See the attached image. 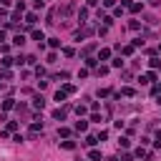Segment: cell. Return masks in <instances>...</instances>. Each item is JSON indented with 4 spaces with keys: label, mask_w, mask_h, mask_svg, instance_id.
<instances>
[{
    "label": "cell",
    "mask_w": 161,
    "mask_h": 161,
    "mask_svg": "<svg viewBox=\"0 0 161 161\" xmlns=\"http://www.w3.org/2000/svg\"><path fill=\"white\" fill-rule=\"evenodd\" d=\"M58 13H60V18H66V15H71V13H76V3H66Z\"/></svg>",
    "instance_id": "6da1fadb"
},
{
    "label": "cell",
    "mask_w": 161,
    "mask_h": 161,
    "mask_svg": "<svg viewBox=\"0 0 161 161\" xmlns=\"http://www.w3.org/2000/svg\"><path fill=\"white\" fill-rule=\"evenodd\" d=\"M91 33H93V28H83V30H76V40L81 43V40H83V38H88Z\"/></svg>",
    "instance_id": "7a4b0ae2"
},
{
    "label": "cell",
    "mask_w": 161,
    "mask_h": 161,
    "mask_svg": "<svg viewBox=\"0 0 161 161\" xmlns=\"http://www.w3.org/2000/svg\"><path fill=\"white\" fill-rule=\"evenodd\" d=\"M43 106H45V101H43V96H36V98H33V108H38V111H43Z\"/></svg>",
    "instance_id": "3957f363"
},
{
    "label": "cell",
    "mask_w": 161,
    "mask_h": 161,
    "mask_svg": "<svg viewBox=\"0 0 161 161\" xmlns=\"http://www.w3.org/2000/svg\"><path fill=\"white\" fill-rule=\"evenodd\" d=\"M40 131H43V123H33V126H30V138H33V136H38Z\"/></svg>",
    "instance_id": "277c9868"
},
{
    "label": "cell",
    "mask_w": 161,
    "mask_h": 161,
    "mask_svg": "<svg viewBox=\"0 0 161 161\" xmlns=\"http://www.w3.org/2000/svg\"><path fill=\"white\" fill-rule=\"evenodd\" d=\"M30 36H33V40H38V43H43V40H45V36H43V30H33Z\"/></svg>",
    "instance_id": "5b68a950"
},
{
    "label": "cell",
    "mask_w": 161,
    "mask_h": 161,
    "mask_svg": "<svg viewBox=\"0 0 161 161\" xmlns=\"http://www.w3.org/2000/svg\"><path fill=\"white\" fill-rule=\"evenodd\" d=\"M53 118H58V121H63V118H66V108H58V111H53Z\"/></svg>",
    "instance_id": "8992f818"
},
{
    "label": "cell",
    "mask_w": 161,
    "mask_h": 161,
    "mask_svg": "<svg viewBox=\"0 0 161 161\" xmlns=\"http://www.w3.org/2000/svg\"><path fill=\"white\" fill-rule=\"evenodd\" d=\"M98 144V136H86V141H83V146H93Z\"/></svg>",
    "instance_id": "52a82bcc"
},
{
    "label": "cell",
    "mask_w": 161,
    "mask_h": 161,
    "mask_svg": "<svg viewBox=\"0 0 161 161\" xmlns=\"http://www.w3.org/2000/svg\"><path fill=\"white\" fill-rule=\"evenodd\" d=\"M36 20H38V15H36V13H28V15H25V23H28V25H33Z\"/></svg>",
    "instance_id": "ba28073f"
},
{
    "label": "cell",
    "mask_w": 161,
    "mask_h": 161,
    "mask_svg": "<svg viewBox=\"0 0 161 161\" xmlns=\"http://www.w3.org/2000/svg\"><path fill=\"white\" fill-rule=\"evenodd\" d=\"M13 43H15V45H23V43H25V36H23V33H18V36L13 38Z\"/></svg>",
    "instance_id": "9c48e42d"
},
{
    "label": "cell",
    "mask_w": 161,
    "mask_h": 161,
    "mask_svg": "<svg viewBox=\"0 0 161 161\" xmlns=\"http://www.w3.org/2000/svg\"><path fill=\"white\" fill-rule=\"evenodd\" d=\"M88 128V121H76V131H86Z\"/></svg>",
    "instance_id": "30bf717a"
},
{
    "label": "cell",
    "mask_w": 161,
    "mask_h": 161,
    "mask_svg": "<svg viewBox=\"0 0 161 161\" xmlns=\"http://www.w3.org/2000/svg\"><path fill=\"white\" fill-rule=\"evenodd\" d=\"M88 159H91V161H101V151H96V149H93V151L88 153Z\"/></svg>",
    "instance_id": "8fae6325"
},
{
    "label": "cell",
    "mask_w": 161,
    "mask_h": 161,
    "mask_svg": "<svg viewBox=\"0 0 161 161\" xmlns=\"http://www.w3.org/2000/svg\"><path fill=\"white\" fill-rule=\"evenodd\" d=\"M60 146H63V149H66V151H73V149H76V144H73V141H63Z\"/></svg>",
    "instance_id": "7c38bea8"
},
{
    "label": "cell",
    "mask_w": 161,
    "mask_h": 161,
    "mask_svg": "<svg viewBox=\"0 0 161 161\" xmlns=\"http://www.w3.org/2000/svg\"><path fill=\"white\" fill-rule=\"evenodd\" d=\"M134 156H136V159H144V156H146V151H144V146H138V149L134 151Z\"/></svg>",
    "instance_id": "4fadbf2b"
},
{
    "label": "cell",
    "mask_w": 161,
    "mask_h": 161,
    "mask_svg": "<svg viewBox=\"0 0 161 161\" xmlns=\"http://www.w3.org/2000/svg\"><path fill=\"white\" fill-rule=\"evenodd\" d=\"M15 111H18V116H28V108H25V106H20V103L15 106Z\"/></svg>",
    "instance_id": "5bb4252c"
},
{
    "label": "cell",
    "mask_w": 161,
    "mask_h": 161,
    "mask_svg": "<svg viewBox=\"0 0 161 161\" xmlns=\"http://www.w3.org/2000/svg\"><path fill=\"white\" fill-rule=\"evenodd\" d=\"M63 93H66V96H68V93H76V86H71V83H68V86H63Z\"/></svg>",
    "instance_id": "9a60e30c"
},
{
    "label": "cell",
    "mask_w": 161,
    "mask_h": 161,
    "mask_svg": "<svg viewBox=\"0 0 161 161\" xmlns=\"http://www.w3.org/2000/svg\"><path fill=\"white\" fill-rule=\"evenodd\" d=\"M98 58H101V60H106V58H111V51H106V48H103V51L98 53Z\"/></svg>",
    "instance_id": "2e32d148"
},
{
    "label": "cell",
    "mask_w": 161,
    "mask_h": 161,
    "mask_svg": "<svg viewBox=\"0 0 161 161\" xmlns=\"http://www.w3.org/2000/svg\"><path fill=\"white\" fill-rule=\"evenodd\" d=\"M55 101L63 103V101H66V93H63V91H58V93H55Z\"/></svg>",
    "instance_id": "e0dca14e"
},
{
    "label": "cell",
    "mask_w": 161,
    "mask_h": 161,
    "mask_svg": "<svg viewBox=\"0 0 161 161\" xmlns=\"http://www.w3.org/2000/svg\"><path fill=\"white\" fill-rule=\"evenodd\" d=\"M149 63H151V66H153V68H159V66H161V58H156V55H153V58H151Z\"/></svg>",
    "instance_id": "ac0fdd59"
},
{
    "label": "cell",
    "mask_w": 161,
    "mask_h": 161,
    "mask_svg": "<svg viewBox=\"0 0 161 161\" xmlns=\"http://www.w3.org/2000/svg\"><path fill=\"white\" fill-rule=\"evenodd\" d=\"M13 106H15V103H13V98H8V101H3V108H5V111H8V108H13Z\"/></svg>",
    "instance_id": "d6986e66"
},
{
    "label": "cell",
    "mask_w": 161,
    "mask_h": 161,
    "mask_svg": "<svg viewBox=\"0 0 161 161\" xmlns=\"http://www.w3.org/2000/svg\"><path fill=\"white\" fill-rule=\"evenodd\" d=\"M78 18H81V20H86V18H88V10H86V8L78 10Z\"/></svg>",
    "instance_id": "ffe728a7"
},
{
    "label": "cell",
    "mask_w": 161,
    "mask_h": 161,
    "mask_svg": "<svg viewBox=\"0 0 161 161\" xmlns=\"http://www.w3.org/2000/svg\"><path fill=\"white\" fill-rule=\"evenodd\" d=\"M0 78H10V73L5 71V68H0Z\"/></svg>",
    "instance_id": "44dd1931"
},
{
    "label": "cell",
    "mask_w": 161,
    "mask_h": 161,
    "mask_svg": "<svg viewBox=\"0 0 161 161\" xmlns=\"http://www.w3.org/2000/svg\"><path fill=\"white\" fill-rule=\"evenodd\" d=\"M121 161H134V156H131V153H123V156H121Z\"/></svg>",
    "instance_id": "7402d4cb"
},
{
    "label": "cell",
    "mask_w": 161,
    "mask_h": 161,
    "mask_svg": "<svg viewBox=\"0 0 161 161\" xmlns=\"http://www.w3.org/2000/svg\"><path fill=\"white\" fill-rule=\"evenodd\" d=\"M153 146H156V149H161V134L156 136V141H153Z\"/></svg>",
    "instance_id": "603a6c76"
},
{
    "label": "cell",
    "mask_w": 161,
    "mask_h": 161,
    "mask_svg": "<svg viewBox=\"0 0 161 161\" xmlns=\"http://www.w3.org/2000/svg\"><path fill=\"white\" fill-rule=\"evenodd\" d=\"M113 3H116V0H103V5H106V8H113Z\"/></svg>",
    "instance_id": "cb8c5ba5"
},
{
    "label": "cell",
    "mask_w": 161,
    "mask_h": 161,
    "mask_svg": "<svg viewBox=\"0 0 161 161\" xmlns=\"http://www.w3.org/2000/svg\"><path fill=\"white\" fill-rule=\"evenodd\" d=\"M0 3H3V5H10V3H13V0H0Z\"/></svg>",
    "instance_id": "d4e9b609"
},
{
    "label": "cell",
    "mask_w": 161,
    "mask_h": 161,
    "mask_svg": "<svg viewBox=\"0 0 161 161\" xmlns=\"http://www.w3.org/2000/svg\"><path fill=\"white\" fill-rule=\"evenodd\" d=\"M0 40H5V33H3V30H0Z\"/></svg>",
    "instance_id": "484cf974"
},
{
    "label": "cell",
    "mask_w": 161,
    "mask_h": 161,
    "mask_svg": "<svg viewBox=\"0 0 161 161\" xmlns=\"http://www.w3.org/2000/svg\"><path fill=\"white\" fill-rule=\"evenodd\" d=\"M159 103H161V96H159Z\"/></svg>",
    "instance_id": "4316f807"
},
{
    "label": "cell",
    "mask_w": 161,
    "mask_h": 161,
    "mask_svg": "<svg viewBox=\"0 0 161 161\" xmlns=\"http://www.w3.org/2000/svg\"><path fill=\"white\" fill-rule=\"evenodd\" d=\"M43 3H45V0H43Z\"/></svg>",
    "instance_id": "83f0119b"
},
{
    "label": "cell",
    "mask_w": 161,
    "mask_h": 161,
    "mask_svg": "<svg viewBox=\"0 0 161 161\" xmlns=\"http://www.w3.org/2000/svg\"><path fill=\"white\" fill-rule=\"evenodd\" d=\"M159 51H161V48H159Z\"/></svg>",
    "instance_id": "f1b7e54d"
},
{
    "label": "cell",
    "mask_w": 161,
    "mask_h": 161,
    "mask_svg": "<svg viewBox=\"0 0 161 161\" xmlns=\"http://www.w3.org/2000/svg\"><path fill=\"white\" fill-rule=\"evenodd\" d=\"M78 161H81V159H78Z\"/></svg>",
    "instance_id": "f546056e"
}]
</instances>
